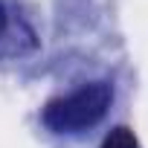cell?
<instances>
[{"label": "cell", "instance_id": "6da1fadb", "mask_svg": "<svg viewBox=\"0 0 148 148\" xmlns=\"http://www.w3.org/2000/svg\"><path fill=\"white\" fill-rule=\"evenodd\" d=\"M110 99H113V90H110L108 82L84 84V87H79L76 93H70V96L52 99V102L44 108V125L52 128L55 134L84 131V128L96 125V122L108 113Z\"/></svg>", "mask_w": 148, "mask_h": 148}, {"label": "cell", "instance_id": "3957f363", "mask_svg": "<svg viewBox=\"0 0 148 148\" xmlns=\"http://www.w3.org/2000/svg\"><path fill=\"white\" fill-rule=\"evenodd\" d=\"M6 35V9H3V3H0V38Z\"/></svg>", "mask_w": 148, "mask_h": 148}, {"label": "cell", "instance_id": "7a4b0ae2", "mask_svg": "<svg viewBox=\"0 0 148 148\" xmlns=\"http://www.w3.org/2000/svg\"><path fill=\"white\" fill-rule=\"evenodd\" d=\"M102 148H139V139L134 136V131L131 128H113L108 136H105V142H102Z\"/></svg>", "mask_w": 148, "mask_h": 148}]
</instances>
